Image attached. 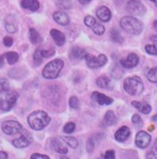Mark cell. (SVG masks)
I'll use <instances>...</instances> for the list:
<instances>
[{"label": "cell", "instance_id": "1", "mask_svg": "<svg viewBox=\"0 0 157 159\" xmlns=\"http://www.w3.org/2000/svg\"><path fill=\"white\" fill-rule=\"evenodd\" d=\"M122 29L129 34L139 35L142 32V23L133 16L123 17L120 20Z\"/></svg>", "mask_w": 157, "mask_h": 159}, {"label": "cell", "instance_id": "2", "mask_svg": "<svg viewBox=\"0 0 157 159\" xmlns=\"http://www.w3.org/2000/svg\"><path fill=\"white\" fill-rule=\"evenodd\" d=\"M50 122V117L47 115L46 112L37 110L33 112L29 118H28V123L30 127L35 130H41L44 129Z\"/></svg>", "mask_w": 157, "mask_h": 159}, {"label": "cell", "instance_id": "3", "mask_svg": "<svg viewBox=\"0 0 157 159\" xmlns=\"http://www.w3.org/2000/svg\"><path fill=\"white\" fill-rule=\"evenodd\" d=\"M19 98L18 93L11 90L0 92V109L3 111H9L16 104Z\"/></svg>", "mask_w": 157, "mask_h": 159}, {"label": "cell", "instance_id": "4", "mask_svg": "<svg viewBox=\"0 0 157 159\" xmlns=\"http://www.w3.org/2000/svg\"><path fill=\"white\" fill-rule=\"evenodd\" d=\"M63 67H64V62L62 59H59V58L54 59L53 61L47 63L45 67L43 68V78L48 80L57 78Z\"/></svg>", "mask_w": 157, "mask_h": 159}, {"label": "cell", "instance_id": "5", "mask_svg": "<svg viewBox=\"0 0 157 159\" xmlns=\"http://www.w3.org/2000/svg\"><path fill=\"white\" fill-rule=\"evenodd\" d=\"M124 90L130 95H139L143 91V82L138 76L129 77L124 80Z\"/></svg>", "mask_w": 157, "mask_h": 159}, {"label": "cell", "instance_id": "6", "mask_svg": "<svg viewBox=\"0 0 157 159\" xmlns=\"http://www.w3.org/2000/svg\"><path fill=\"white\" fill-rule=\"evenodd\" d=\"M85 60L87 63V66L91 69H97L105 66L107 63V57L105 55L101 54L98 57H94L90 54H86L85 56Z\"/></svg>", "mask_w": 157, "mask_h": 159}, {"label": "cell", "instance_id": "7", "mask_svg": "<svg viewBox=\"0 0 157 159\" xmlns=\"http://www.w3.org/2000/svg\"><path fill=\"white\" fill-rule=\"evenodd\" d=\"M2 129L7 135H15L18 133H21L23 128L21 124H20L16 120H7L2 124Z\"/></svg>", "mask_w": 157, "mask_h": 159}, {"label": "cell", "instance_id": "8", "mask_svg": "<svg viewBox=\"0 0 157 159\" xmlns=\"http://www.w3.org/2000/svg\"><path fill=\"white\" fill-rule=\"evenodd\" d=\"M127 10L128 13H130L132 15L141 16L145 13L146 7L139 0H130L127 5Z\"/></svg>", "mask_w": 157, "mask_h": 159}, {"label": "cell", "instance_id": "9", "mask_svg": "<svg viewBox=\"0 0 157 159\" xmlns=\"http://www.w3.org/2000/svg\"><path fill=\"white\" fill-rule=\"evenodd\" d=\"M32 142H33V138H32L31 133L23 129V130L21 131L20 137L13 140L12 144L17 148H24V147H27L28 145H30Z\"/></svg>", "mask_w": 157, "mask_h": 159}, {"label": "cell", "instance_id": "10", "mask_svg": "<svg viewBox=\"0 0 157 159\" xmlns=\"http://www.w3.org/2000/svg\"><path fill=\"white\" fill-rule=\"evenodd\" d=\"M152 141V137L149 133L146 131L141 130L137 133L136 138H135V144L141 149H144L149 146L150 143Z\"/></svg>", "mask_w": 157, "mask_h": 159}, {"label": "cell", "instance_id": "11", "mask_svg": "<svg viewBox=\"0 0 157 159\" xmlns=\"http://www.w3.org/2000/svg\"><path fill=\"white\" fill-rule=\"evenodd\" d=\"M138 63H139V57L134 53L129 54L126 58H122L120 60V64L125 69H133L138 65Z\"/></svg>", "mask_w": 157, "mask_h": 159}, {"label": "cell", "instance_id": "12", "mask_svg": "<svg viewBox=\"0 0 157 159\" xmlns=\"http://www.w3.org/2000/svg\"><path fill=\"white\" fill-rule=\"evenodd\" d=\"M65 142L61 139H56V138H54L51 140V146H52V149L58 153V154H67L68 153V147L65 145Z\"/></svg>", "mask_w": 157, "mask_h": 159}, {"label": "cell", "instance_id": "13", "mask_svg": "<svg viewBox=\"0 0 157 159\" xmlns=\"http://www.w3.org/2000/svg\"><path fill=\"white\" fill-rule=\"evenodd\" d=\"M92 98L99 105L101 106H108V105H111L113 103V99L101 93H98V92H93L92 94Z\"/></svg>", "mask_w": 157, "mask_h": 159}, {"label": "cell", "instance_id": "14", "mask_svg": "<svg viewBox=\"0 0 157 159\" xmlns=\"http://www.w3.org/2000/svg\"><path fill=\"white\" fill-rule=\"evenodd\" d=\"M53 18L55 21L62 26H66L70 23V18L66 12L63 11H56L53 14Z\"/></svg>", "mask_w": 157, "mask_h": 159}, {"label": "cell", "instance_id": "15", "mask_svg": "<svg viewBox=\"0 0 157 159\" xmlns=\"http://www.w3.org/2000/svg\"><path fill=\"white\" fill-rule=\"evenodd\" d=\"M96 15L98 19H100L102 21H105V22L109 21L111 19V11L107 7H105V6H102L97 8Z\"/></svg>", "mask_w": 157, "mask_h": 159}, {"label": "cell", "instance_id": "16", "mask_svg": "<svg viewBox=\"0 0 157 159\" xmlns=\"http://www.w3.org/2000/svg\"><path fill=\"white\" fill-rule=\"evenodd\" d=\"M129 135H130V129L128 127L123 126L116 131L115 139L119 143H122V142H125L128 138Z\"/></svg>", "mask_w": 157, "mask_h": 159}, {"label": "cell", "instance_id": "17", "mask_svg": "<svg viewBox=\"0 0 157 159\" xmlns=\"http://www.w3.org/2000/svg\"><path fill=\"white\" fill-rule=\"evenodd\" d=\"M50 34H51L52 38L55 41V43H56V45L62 46L65 43L66 37H65V35L60 31H58L56 29H53V30L50 31Z\"/></svg>", "mask_w": 157, "mask_h": 159}, {"label": "cell", "instance_id": "18", "mask_svg": "<svg viewBox=\"0 0 157 159\" xmlns=\"http://www.w3.org/2000/svg\"><path fill=\"white\" fill-rule=\"evenodd\" d=\"M86 54L87 53H86V51L84 49L76 46V47H73L71 49V51L70 53V57L71 59H73V60H79V59L84 58Z\"/></svg>", "mask_w": 157, "mask_h": 159}, {"label": "cell", "instance_id": "19", "mask_svg": "<svg viewBox=\"0 0 157 159\" xmlns=\"http://www.w3.org/2000/svg\"><path fill=\"white\" fill-rule=\"evenodd\" d=\"M21 7L31 11H36L39 8L40 4L38 0H22Z\"/></svg>", "mask_w": 157, "mask_h": 159}, {"label": "cell", "instance_id": "20", "mask_svg": "<svg viewBox=\"0 0 157 159\" xmlns=\"http://www.w3.org/2000/svg\"><path fill=\"white\" fill-rule=\"evenodd\" d=\"M131 105L137 108L139 111H141L143 114H149L152 111V107L150 105L146 104V103H141V102H137V101H133L131 102Z\"/></svg>", "mask_w": 157, "mask_h": 159}, {"label": "cell", "instance_id": "21", "mask_svg": "<svg viewBox=\"0 0 157 159\" xmlns=\"http://www.w3.org/2000/svg\"><path fill=\"white\" fill-rule=\"evenodd\" d=\"M104 121H105V124L106 126H112V125H115L117 123V117L115 115V113L111 110H108L105 115V118H104Z\"/></svg>", "mask_w": 157, "mask_h": 159}, {"label": "cell", "instance_id": "22", "mask_svg": "<svg viewBox=\"0 0 157 159\" xmlns=\"http://www.w3.org/2000/svg\"><path fill=\"white\" fill-rule=\"evenodd\" d=\"M4 57H6L7 61L8 64L10 65H13L15 63H17L19 61V58H20V56L18 53L16 52H7L4 55Z\"/></svg>", "mask_w": 157, "mask_h": 159}, {"label": "cell", "instance_id": "23", "mask_svg": "<svg viewBox=\"0 0 157 159\" xmlns=\"http://www.w3.org/2000/svg\"><path fill=\"white\" fill-rule=\"evenodd\" d=\"M30 40L33 43H39L42 42V37L35 29L30 30Z\"/></svg>", "mask_w": 157, "mask_h": 159}, {"label": "cell", "instance_id": "24", "mask_svg": "<svg viewBox=\"0 0 157 159\" xmlns=\"http://www.w3.org/2000/svg\"><path fill=\"white\" fill-rule=\"evenodd\" d=\"M65 143H66V144H68L70 147H71V148H77L78 147V140L76 139V138H74V137H62L61 138Z\"/></svg>", "mask_w": 157, "mask_h": 159}, {"label": "cell", "instance_id": "25", "mask_svg": "<svg viewBox=\"0 0 157 159\" xmlns=\"http://www.w3.org/2000/svg\"><path fill=\"white\" fill-rule=\"evenodd\" d=\"M110 37H111L112 41H114L115 43H121L124 41V38L122 37V35L120 34V33L118 32L117 29H114V30L111 31Z\"/></svg>", "mask_w": 157, "mask_h": 159}, {"label": "cell", "instance_id": "26", "mask_svg": "<svg viewBox=\"0 0 157 159\" xmlns=\"http://www.w3.org/2000/svg\"><path fill=\"white\" fill-rule=\"evenodd\" d=\"M109 79L107 78V77H105V76H102V77H99L97 80H96V83H97V85L100 87V88H103V89H105V88H107L108 87V85H109Z\"/></svg>", "mask_w": 157, "mask_h": 159}, {"label": "cell", "instance_id": "27", "mask_svg": "<svg viewBox=\"0 0 157 159\" xmlns=\"http://www.w3.org/2000/svg\"><path fill=\"white\" fill-rule=\"evenodd\" d=\"M92 29L93 33H94L95 34H98V35H102V34L105 33V26H103L101 23H99V22H97V21H96V23L92 27Z\"/></svg>", "mask_w": 157, "mask_h": 159}, {"label": "cell", "instance_id": "28", "mask_svg": "<svg viewBox=\"0 0 157 159\" xmlns=\"http://www.w3.org/2000/svg\"><path fill=\"white\" fill-rule=\"evenodd\" d=\"M147 79L152 82H157V68H153L147 72Z\"/></svg>", "mask_w": 157, "mask_h": 159}, {"label": "cell", "instance_id": "29", "mask_svg": "<svg viewBox=\"0 0 157 159\" xmlns=\"http://www.w3.org/2000/svg\"><path fill=\"white\" fill-rule=\"evenodd\" d=\"M34 61L36 66H39L43 61V56L41 54V49H36L34 55Z\"/></svg>", "mask_w": 157, "mask_h": 159}, {"label": "cell", "instance_id": "30", "mask_svg": "<svg viewBox=\"0 0 157 159\" xmlns=\"http://www.w3.org/2000/svg\"><path fill=\"white\" fill-rule=\"evenodd\" d=\"M69 104L72 109H78V107H79V101H78V97H76V96H71L70 98Z\"/></svg>", "mask_w": 157, "mask_h": 159}, {"label": "cell", "instance_id": "31", "mask_svg": "<svg viewBox=\"0 0 157 159\" xmlns=\"http://www.w3.org/2000/svg\"><path fill=\"white\" fill-rule=\"evenodd\" d=\"M95 137L96 136H93L92 138L89 139L88 140V143H87V151L89 153H92L95 147V144H96V141H95Z\"/></svg>", "mask_w": 157, "mask_h": 159}, {"label": "cell", "instance_id": "32", "mask_svg": "<svg viewBox=\"0 0 157 159\" xmlns=\"http://www.w3.org/2000/svg\"><path fill=\"white\" fill-rule=\"evenodd\" d=\"M76 128V125L74 122H68L65 126H64V132L66 133H72L74 131Z\"/></svg>", "mask_w": 157, "mask_h": 159}, {"label": "cell", "instance_id": "33", "mask_svg": "<svg viewBox=\"0 0 157 159\" xmlns=\"http://www.w3.org/2000/svg\"><path fill=\"white\" fill-rule=\"evenodd\" d=\"M84 23L88 26V27H92L95 23H96V20L92 17V16H86L84 19Z\"/></svg>", "mask_w": 157, "mask_h": 159}, {"label": "cell", "instance_id": "34", "mask_svg": "<svg viewBox=\"0 0 157 159\" xmlns=\"http://www.w3.org/2000/svg\"><path fill=\"white\" fill-rule=\"evenodd\" d=\"M41 54L43 56V57H51L52 56L55 55V50L53 48H50V49H46V50H43V49H41Z\"/></svg>", "mask_w": 157, "mask_h": 159}, {"label": "cell", "instance_id": "35", "mask_svg": "<svg viewBox=\"0 0 157 159\" xmlns=\"http://www.w3.org/2000/svg\"><path fill=\"white\" fill-rule=\"evenodd\" d=\"M9 89V82L8 80L5 78H1L0 79V92L2 91H6Z\"/></svg>", "mask_w": 157, "mask_h": 159}, {"label": "cell", "instance_id": "36", "mask_svg": "<svg viewBox=\"0 0 157 159\" xmlns=\"http://www.w3.org/2000/svg\"><path fill=\"white\" fill-rule=\"evenodd\" d=\"M132 122H133V124H134L136 127H140V126L142 125L141 118V116L138 115V114H134V115L132 116Z\"/></svg>", "mask_w": 157, "mask_h": 159}, {"label": "cell", "instance_id": "37", "mask_svg": "<svg viewBox=\"0 0 157 159\" xmlns=\"http://www.w3.org/2000/svg\"><path fill=\"white\" fill-rule=\"evenodd\" d=\"M145 51L150 55H154V56L157 55V49L155 47L154 44H147L145 46Z\"/></svg>", "mask_w": 157, "mask_h": 159}, {"label": "cell", "instance_id": "38", "mask_svg": "<svg viewBox=\"0 0 157 159\" xmlns=\"http://www.w3.org/2000/svg\"><path fill=\"white\" fill-rule=\"evenodd\" d=\"M147 158H157V147H155L154 149H152L147 155H146Z\"/></svg>", "mask_w": 157, "mask_h": 159}, {"label": "cell", "instance_id": "39", "mask_svg": "<svg viewBox=\"0 0 157 159\" xmlns=\"http://www.w3.org/2000/svg\"><path fill=\"white\" fill-rule=\"evenodd\" d=\"M6 29H7V31L8 32V33H15L16 31H17V27L14 25V24H12V23H7V25H6Z\"/></svg>", "mask_w": 157, "mask_h": 159}, {"label": "cell", "instance_id": "40", "mask_svg": "<svg viewBox=\"0 0 157 159\" xmlns=\"http://www.w3.org/2000/svg\"><path fill=\"white\" fill-rule=\"evenodd\" d=\"M3 42H4V44L7 46V47H10L12 44H13V39L10 37V36H6L4 40H3Z\"/></svg>", "mask_w": 157, "mask_h": 159}, {"label": "cell", "instance_id": "41", "mask_svg": "<svg viewBox=\"0 0 157 159\" xmlns=\"http://www.w3.org/2000/svg\"><path fill=\"white\" fill-rule=\"evenodd\" d=\"M104 157L106 159H114L116 157L115 152H114L113 150H108V151H106V153H105V155L104 156Z\"/></svg>", "mask_w": 157, "mask_h": 159}, {"label": "cell", "instance_id": "42", "mask_svg": "<svg viewBox=\"0 0 157 159\" xmlns=\"http://www.w3.org/2000/svg\"><path fill=\"white\" fill-rule=\"evenodd\" d=\"M32 158H45V159H49V157L48 156H45V155H40V154H34L32 155L31 157Z\"/></svg>", "mask_w": 157, "mask_h": 159}, {"label": "cell", "instance_id": "43", "mask_svg": "<svg viewBox=\"0 0 157 159\" xmlns=\"http://www.w3.org/2000/svg\"><path fill=\"white\" fill-rule=\"evenodd\" d=\"M151 41L153 42V44L155 45V47L157 49V35H154L151 37Z\"/></svg>", "mask_w": 157, "mask_h": 159}, {"label": "cell", "instance_id": "44", "mask_svg": "<svg viewBox=\"0 0 157 159\" xmlns=\"http://www.w3.org/2000/svg\"><path fill=\"white\" fill-rule=\"evenodd\" d=\"M8 157L7 154L5 152H0V159H7Z\"/></svg>", "mask_w": 157, "mask_h": 159}, {"label": "cell", "instance_id": "45", "mask_svg": "<svg viewBox=\"0 0 157 159\" xmlns=\"http://www.w3.org/2000/svg\"><path fill=\"white\" fill-rule=\"evenodd\" d=\"M4 57H4V55L0 57V69H1V68H2V67H3V66L5 65V61H4Z\"/></svg>", "mask_w": 157, "mask_h": 159}, {"label": "cell", "instance_id": "46", "mask_svg": "<svg viewBox=\"0 0 157 159\" xmlns=\"http://www.w3.org/2000/svg\"><path fill=\"white\" fill-rule=\"evenodd\" d=\"M78 2L80 3V4H88L90 1H92V0H78Z\"/></svg>", "mask_w": 157, "mask_h": 159}, {"label": "cell", "instance_id": "47", "mask_svg": "<svg viewBox=\"0 0 157 159\" xmlns=\"http://www.w3.org/2000/svg\"><path fill=\"white\" fill-rule=\"evenodd\" d=\"M152 120L155 121V122H157V115H155V116L152 118Z\"/></svg>", "mask_w": 157, "mask_h": 159}, {"label": "cell", "instance_id": "48", "mask_svg": "<svg viewBox=\"0 0 157 159\" xmlns=\"http://www.w3.org/2000/svg\"><path fill=\"white\" fill-rule=\"evenodd\" d=\"M150 1H153V2H154V3L155 4V6L157 7V0H150Z\"/></svg>", "mask_w": 157, "mask_h": 159}, {"label": "cell", "instance_id": "49", "mask_svg": "<svg viewBox=\"0 0 157 159\" xmlns=\"http://www.w3.org/2000/svg\"><path fill=\"white\" fill-rule=\"evenodd\" d=\"M149 129H150L149 130H154V126H151V127H150Z\"/></svg>", "mask_w": 157, "mask_h": 159}]
</instances>
